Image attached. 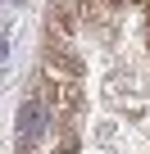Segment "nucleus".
Listing matches in <instances>:
<instances>
[{"instance_id": "nucleus-1", "label": "nucleus", "mask_w": 150, "mask_h": 154, "mask_svg": "<svg viewBox=\"0 0 150 154\" xmlns=\"http://www.w3.org/2000/svg\"><path fill=\"white\" fill-rule=\"evenodd\" d=\"M46 127H50V109H46V100L37 95V86L23 95V104H18V154H32L37 149V140L46 136Z\"/></svg>"}, {"instance_id": "nucleus-2", "label": "nucleus", "mask_w": 150, "mask_h": 154, "mask_svg": "<svg viewBox=\"0 0 150 154\" xmlns=\"http://www.w3.org/2000/svg\"><path fill=\"white\" fill-rule=\"evenodd\" d=\"M46 72L59 77V82H82V72H87V59L78 54V45H73L68 36H55L46 41Z\"/></svg>"}, {"instance_id": "nucleus-3", "label": "nucleus", "mask_w": 150, "mask_h": 154, "mask_svg": "<svg viewBox=\"0 0 150 154\" xmlns=\"http://www.w3.org/2000/svg\"><path fill=\"white\" fill-rule=\"evenodd\" d=\"M0 59H5V36H0Z\"/></svg>"}]
</instances>
